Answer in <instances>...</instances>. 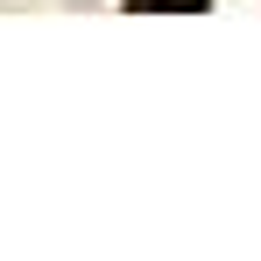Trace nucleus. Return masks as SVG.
Masks as SVG:
<instances>
[{"label":"nucleus","instance_id":"obj_1","mask_svg":"<svg viewBox=\"0 0 261 261\" xmlns=\"http://www.w3.org/2000/svg\"><path fill=\"white\" fill-rule=\"evenodd\" d=\"M198 14V7H212V0H134V14Z\"/></svg>","mask_w":261,"mask_h":261}]
</instances>
